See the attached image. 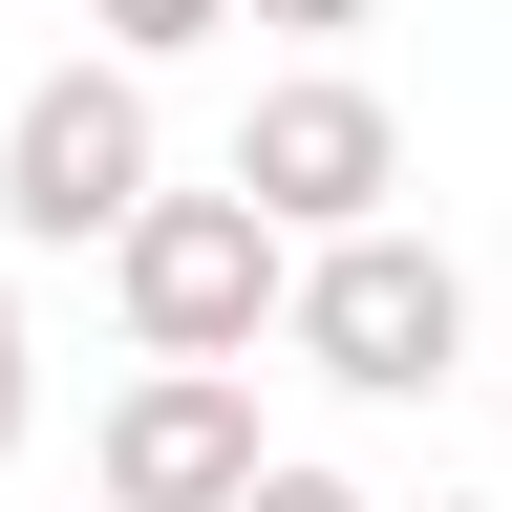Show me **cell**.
Listing matches in <instances>:
<instances>
[{"instance_id":"6","label":"cell","mask_w":512,"mask_h":512,"mask_svg":"<svg viewBox=\"0 0 512 512\" xmlns=\"http://www.w3.org/2000/svg\"><path fill=\"white\" fill-rule=\"evenodd\" d=\"M86 22H107V64H128V86H150V64H192L235 0H86Z\"/></svg>"},{"instance_id":"3","label":"cell","mask_w":512,"mask_h":512,"mask_svg":"<svg viewBox=\"0 0 512 512\" xmlns=\"http://www.w3.org/2000/svg\"><path fill=\"white\" fill-rule=\"evenodd\" d=\"M107 299H128V363H256L278 342V299H299V256L256 235V192H150V214L107 235Z\"/></svg>"},{"instance_id":"8","label":"cell","mask_w":512,"mask_h":512,"mask_svg":"<svg viewBox=\"0 0 512 512\" xmlns=\"http://www.w3.org/2000/svg\"><path fill=\"white\" fill-rule=\"evenodd\" d=\"M235 512H384V491H363V470H320V448H278V470H256Z\"/></svg>"},{"instance_id":"7","label":"cell","mask_w":512,"mask_h":512,"mask_svg":"<svg viewBox=\"0 0 512 512\" xmlns=\"http://www.w3.org/2000/svg\"><path fill=\"white\" fill-rule=\"evenodd\" d=\"M22 427H43V320H22V278H0V470H22Z\"/></svg>"},{"instance_id":"5","label":"cell","mask_w":512,"mask_h":512,"mask_svg":"<svg viewBox=\"0 0 512 512\" xmlns=\"http://www.w3.org/2000/svg\"><path fill=\"white\" fill-rule=\"evenodd\" d=\"M107 512H235L256 470H278V427H256V363H128L107 427H86Z\"/></svg>"},{"instance_id":"10","label":"cell","mask_w":512,"mask_h":512,"mask_svg":"<svg viewBox=\"0 0 512 512\" xmlns=\"http://www.w3.org/2000/svg\"><path fill=\"white\" fill-rule=\"evenodd\" d=\"M427 512H491V491H427Z\"/></svg>"},{"instance_id":"2","label":"cell","mask_w":512,"mask_h":512,"mask_svg":"<svg viewBox=\"0 0 512 512\" xmlns=\"http://www.w3.org/2000/svg\"><path fill=\"white\" fill-rule=\"evenodd\" d=\"M150 192H171V128H150V86H128L107 43L0 107V235H22V256H107Z\"/></svg>"},{"instance_id":"1","label":"cell","mask_w":512,"mask_h":512,"mask_svg":"<svg viewBox=\"0 0 512 512\" xmlns=\"http://www.w3.org/2000/svg\"><path fill=\"white\" fill-rule=\"evenodd\" d=\"M278 342L342 384V406H448L470 384V278H448V235H342V256H299V299H278Z\"/></svg>"},{"instance_id":"9","label":"cell","mask_w":512,"mask_h":512,"mask_svg":"<svg viewBox=\"0 0 512 512\" xmlns=\"http://www.w3.org/2000/svg\"><path fill=\"white\" fill-rule=\"evenodd\" d=\"M235 22H278V43H342V22H363V0H235Z\"/></svg>"},{"instance_id":"4","label":"cell","mask_w":512,"mask_h":512,"mask_svg":"<svg viewBox=\"0 0 512 512\" xmlns=\"http://www.w3.org/2000/svg\"><path fill=\"white\" fill-rule=\"evenodd\" d=\"M235 192H256L278 256H342V235H384V192H406V107H384L363 64H278V86L235 107Z\"/></svg>"}]
</instances>
